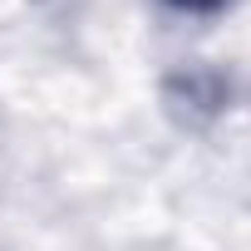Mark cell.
Returning a JSON list of instances; mask_svg holds the SVG:
<instances>
[{
  "label": "cell",
  "mask_w": 251,
  "mask_h": 251,
  "mask_svg": "<svg viewBox=\"0 0 251 251\" xmlns=\"http://www.w3.org/2000/svg\"><path fill=\"white\" fill-rule=\"evenodd\" d=\"M173 5H182V10H217L222 0H173Z\"/></svg>",
  "instance_id": "1"
}]
</instances>
